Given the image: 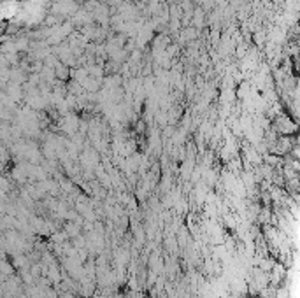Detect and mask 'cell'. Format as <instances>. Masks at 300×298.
Here are the masks:
<instances>
[{
	"mask_svg": "<svg viewBox=\"0 0 300 298\" xmlns=\"http://www.w3.org/2000/svg\"><path fill=\"white\" fill-rule=\"evenodd\" d=\"M19 14V5L12 0H7V2H2L0 4V18L5 19V18H12V16Z\"/></svg>",
	"mask_w": 300,
	"mask_h": 298,
	"instance_id": "obj_1",
	"label": "cell"
}]
</instances>
